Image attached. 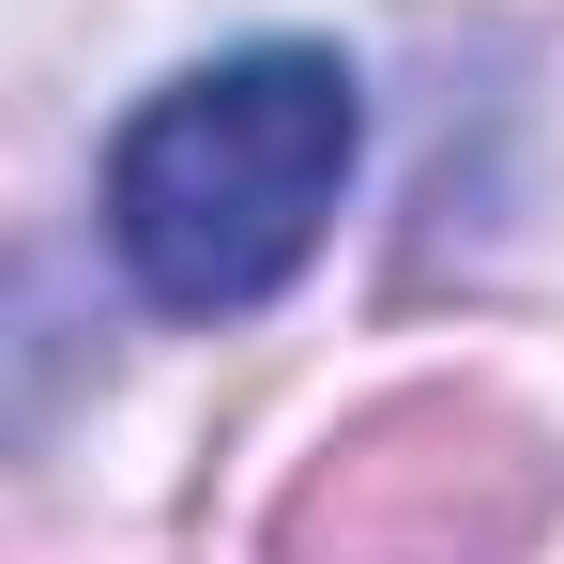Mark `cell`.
<instances>
[{
    "label": "cell",
    "instance_id": "6da1fadb",
    "mask_svg": "<svg viewBox=\"0 0 564 564\" xmlns=\"http://www.w3.org/2000/svg\"><path fill=\"white\" fill-rule=\"evenodd\" d=\"M367 93L336 46H229L107 138V260L169 321H245L321 260Z\"/></svg>",
    "mask_w": 564,
    "mask_h": 564
}]
</instances>
